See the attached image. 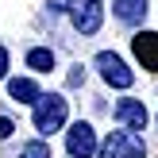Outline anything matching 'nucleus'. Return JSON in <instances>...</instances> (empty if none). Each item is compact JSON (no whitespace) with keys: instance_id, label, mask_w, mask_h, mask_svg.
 <instances>
[{"instance_id":"nucleus-7","label":"nucleus","mask_w":158,"mask_h":158,"mask_svg":"<svg viewBox=\"0 0 158 158\" xmlns=\"http://www.w3.org/2000/svg\"><path fill=\"white\" fill-rule=\"evenodd\" d=\"M131 46H135V58L143 62V69L158 73V31H139L131 39Z\"/></svg>"},{"instance_id":"nucleus-8","label":"nucleus","mask_w":158,"mask_h":158,"mask_svg":"<svg viewBox=\"0 0 158 158\" xmlns=\"http://www.w3.org/2000/svg\"><path fill=\"white\" fill-rule=\"evenodd\" d=\"M112 8H116V19L120 23H143L151 4H147V0H116Z\"/></svg>"},{"instance_id":"nucleus-12","label":"nucleus","mask_w":158,"mask_h":158,"mask_svg":"<svg viewBox=\"0 0 158 158\" xmlns=\"http://www.w3.org/2000/svg\"><path fill=\"white\" fill-rule=\"evenodd\" d=\"M12 131H15V127H12V120H4V116H0V139H8Z\"/></svg>"},{"instance_id":"nucleus-6","label":"nucleus","mask_w":158,"mask_h":158,"mask_svg":"<svg viewBox=\"0 0 158 158\" xmlns=\"http://www.w3.org/2000/svg\"><path fill=\"white\" fill-rule=\"evenodd\" d=\"M116 120H120L127 131H143L151 116H147V104H143V100H131V97H123L120 104H116Z\"/></svg>"},{"instance_id":"nucleus-9","label":"nucleus","mask_w":158,"mask_h":158,"mask_svg":"<svg viewBox=\"0 0 158 158\" xmlns=\"http://www.w3.org/2000/svg\"><path fill=\"white\" fill-rule=\"evenodd\" d=\"M8 93H12V100H19V104H35L39 100V85L31 81V77H12V81H8Z\"/></svg>"},{"instance_id":"nucleus-10","label":"nucleus","mask_w":158,"mask_h":158,"mask_svg":"<svg viewBox=\"0 0 158 158\" xmlns=\"http://www.w3.org/2000/svg\"><path fill=\"white\" fill-rule=\"evenodd\" d=\"M27 66L39 69V73H50V69H54V54L46 50V46H35V50L27 54Z\"/></svg>"},{"instance_id":"nucleus-11","label":"nucleus","mask_w":158,"mask_h":158,"mask_svg":"<svg viewBox=\"0 0 158 158\" xmlns=\"http://www.w3.org/2000/svg\"><path fill=\"white\" fill-rule=\"evenodd\" d=\"M19 158H50V147H46L43 139H35V143H27L19 151Z\"/></svg>"},{"instance_id":"nucleus-5","label":"nucleus","mask_w":158,"mask_h":158,"mask_svg":"<svg viewBox=\"0 0 158 158\" xmlns=\"http://www.w3.org/2000/svg\"><path fill=\"white\" fill-rule=\"evenodd\" d=\"M66 151L73 154V158L97 154V131H93V123H81V120H77L73 127L66 131Z\"/></svg>"},{"instance_id":"nucleus-2","label":"nucleus","mask_w":158,"mask_h":158,"mask_svg":"<svg viewBox=\"0 0 158 158\" xmlns=\"http://www.w3.org/2000/svg\"><path fill=\"white\" fill-rule=\"evenodd\" d=\"M100 158H147V147L135 131H112L104 143L97 147Z\"/></svg>"},{"instance_id":"nucleus-4","label":"nucleus","mask_w":158,"mask_h":158,"mask_svg":"<svg viewBox=\"0 0 158 158\" xmlns=\"http://www.w3.org/2000/svg\"><path fill=\"white\" fill-rule=\"evenodd\" d=\"M97 69H100V77H104L108 85H116V89H131V81H135V73H131V69L123 66V58L112 54V50L97 54Z\"/></svg>"},{"instance_id":"nucleus-1","label":"nucleus","mask_w":158,"mask_h":158,"mask_svg":"<svg viewBox=\"0 0 158 158\" xmlns=\"http://www.w3.org/2000/svg\"><path fill=\"white\" fill-rule=\"evenodd\" d=\"M66 123V97L58 93H39L35 100V131L39 135H50Z\"/></svg>"},{"instance_id":"nucleus-13","label":"nucleus","mask_w":158,"mask_h":158,"mask_svg":"<svg viewBox=\"0 0 158 158\" xmlns=\"http://www.w3.org/2000/svg\"><path fill=\"white\" fill-rule=\"evenodd\" d=\"M4 73H8V50L0 46V77H4Z\"/></svg>"},{"instance_id":"nucleus-3","label":"nucleus","mask_w":158,"mask_h":158,"mask_svg":"<svg viewBox=\"0 0 158 158\" xmlns=\"http://www.w3.org/2000/svg\"><path fill=\"white\" fill-rule=\"evenodd\" d=\"M69 19L81 35H97L104 23V4L100 0H69Z\"/></svg>"}]
</instances>
